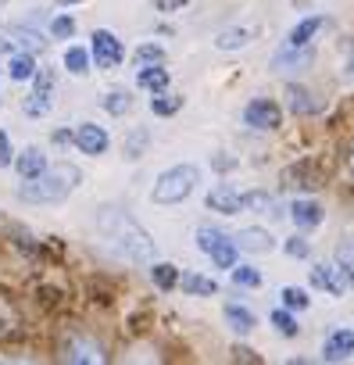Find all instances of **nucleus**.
I'll use <instances>...</instances> for the list:
<instances>
[{"mask_svg":"<svg viewBox=\"0 0 354 365\" xmlns=\"http://www.w3.org/2000/svg\"><path fill=\"white\" fill-rule=\"evenodd\" d=\"M97 230H100L104 244L132 265H150L157 258V247H154L150 233L132 215H125L122 208H100L97 212Z\"/></svg>","mask_w":354,"mask_h":365,"instance_id":"obj_1","label":"nucleus"},{"mask_svg":"<svg viewBox=\"0 0 354 365\" xmlns=\"http://www.w3.org/2000/svg\"><path fill=\"white\" fill-rule=\"evenodd\" d=\"M79 182H83V172L68 161H58L54 168L47 165L36 179H22L19 197L29 201V205H58L79 187Z\"/></svg>","mask_w":354,"mask_h":365,"instance_id":"obj_2","label":"nucleus"},{"mask_svg":"<svg viewBox=\"0 0 354 365\" xmlns=\"http://www.w3.org/2000/svg\"><path fill=\"white\" fill-rule=\"evenodd\" d=\"M201 182V168L197 165H172L157 175L154 190H150V201L154 205H179L187 201Z\"/></svg>","mask_w":354,"mask_h":365,"instance_id":"obj_3","label":"nucleus"},{"mask_svg":"<svg viewBox=\"0 0 354 365\" xmlns=\"http://www.w3.org/2000/svg\"><path fill=\"white\" fill-rule=\"evenodd\" d=\"M197 247H201L219 269H233V265H236V244H233V237H226V233L215 230V226H201V230H197Z\"/></svg>","mask_w":354,"mask_h":365,"instance_id":"obj_4","label":"nucleus"},{"mask_svg":"<svg viewBox=\"0 0 354 365\" xmlns=\"http://www.w3.org/2000/svg\"><path fill=\"white\" fill-rule=\"evenodd\" d=\"M36 86H33V93L26 97V115L29 118H43L51 108H54V72H47V68H36Z\"/></svg>","mask_w":354,"mask_h":365,"instance_id":"obj_5","label":"nucleus"},{"mask_svg":"<svg viewBox=\"0 0 354 365\" xmlns=\"http://www.w3.org/2000/svg\"><path fill=\"white\" fill-rule=\"evenodd\" d=\"M104 358H108L104 347H100L97 340L83 336V333H68V336L61 340V361H86V365H97V361H104Z\"/></svg>","mask_w":354,"mask_h":365,"instance_id":"obj_6","label":"nucleus"},{"mask_svg":"<svg viewBox=\"0 0 354 365\" xmlns=\"http://www.w3.org/2000/svg\"><path fill=\"white\" fill-rule=\"evenodd\" d=\"M93 61H97V68H118L122 65V58H125V47H122V40L115 36V33H108V29H97L93 33Z\"/></svg>","mask_w":354,"mask_h":365,"instance_id":"obj_7","label":"nucleus"},{"mask_svg":"<svg viewBox=\"0 0 354 365\" xmlns=\"http://www.w3.org/2000/svg\"><path fill=\"white\" fill-rule=\"evenodd\" d=\"M311 287L315 290H326L329 297H343L350 279H347V269L343 265H315L311 269Z\"/></svg>","mask_w":354,"mask_h":365,"instance_id":"obj_8","label":"nucleus"},{"mask_svg":"<svg viewBox=\"0 0 354 365\" xmlns=\"http://www.w3.org/2000/svg\"><path fill=\"white\" fill-rule=\"evenodd\" d=\"M244 122H247L251 129H276V125L283 122V111H279V104L258 97V101H251V104L244 108Z\"/></svg>","mask_w":354,"mask_h":365,"instance_id":"obj_9","label":"nucleus"},{"mask_svg":"<svg viewBox=\"0 0 354 365\" xmlns=\"http://www.w3.org/2000/svg\"><path fill=\"white\" fill-rule=\"evenodd\" d=\"M72 140H76V147L83 150V154H90V158H97V154H104L108 150V133H104V125H97V122H83V125H76V133H72Z\"/></svg>","mask_w":354,"mask_h":365,"instance_id":"obj_10","label":"nucleus"},{"mask_svg":"<svg viewBox=\"0 0 354 365\" xmlns=\"http://www.w3.org/2000/svg\"><path fill=\"white\" fill-rule=\"evenodd\" d=\"M350 354H354V329L350 326H336L322 340V358L326 361H347Z\"/></svg>","mask_w":354,"mask_h":365,"instance_id":"obj_11","label":"nucleus"},{"mask_svg":"<svg viewBox=\"0 0 354 365\" xmlns=\"http://www.w3.org/2000/svg\"><path fill=\"white\" fill-rule=\"evenodd\" d=\"M233 244H236V251H251V255H269V251H276V237H272L269 230H258V226L240 230V233L233 237Z\"/></svg>","mask_w":354,"mask_h":365,"instance_id":"obj_12","label":"nucleus"},{"mask_svg":"<svg viewBox=\"0 0 354 365\" xmlns=\"http://www.w3.org/2000/svg\"><path fill=\"white\" fill-rule=\"evenodd\" d=\"M208 208L219 215H240V190H233L229 182H219L208 194Z\"/></svg>","mask_w":354,"mask_h":365,"instance_id":"obj_13","label":"nucleus"},{"mask_svg":"<svg viewBox=\"0 0 354 365\" xmlns=\"http://www.w3.org/2000/svg\"><path fill=\"white\" fill-rule=\"evenodd\" d=\"M322 26H326L322 15H308V19H301V22L286 33V47H311V40L322 33Z\"/></svg>","mask_w":354,"mask_h":365,"instance_id":"obj_14","label":"nucleus"},{"mask_svg":"<svg viewBox=\"0 0 354 365\" xmlns=\"http://www.w3.org/2000/svg\"><path fill=\"white\" fill-rule=\"evenodd\" d=\"M311 61H315V51L311 47H286V51L276 54L272 65L279 72H304V68H311Z\"/></svg>","mask_w":354,"mask_h":365,"instance_id":"obj_15","label":"nucleus"},{"mask_svg":"<svg viewBox=\"0 0 354 365\" xmlns=\"http://www.w3.org/2000/svg\"><path fill=\"white\" fill-rule=\"evenodd\" d=\"M43 168H47V154H43L40 147H26V150L15 158V172H19L22 179H36Z\"/></svg>","mask_w":354,"mask_h":365,"instance_id":"obj_16","label":"nucleus"},{"mask_svg":"<svg viewBox=\"0 0 354 365\" xmlns=\"http://www.w3.org/2000/svg\"><path fill=\"white\" fill-rule=\"evenodd\" d=\"M222 315H226L229 329H233V333H240V336H247V333L258 326L254 312H251V308H244V304H236V301H229V304L222 308Z\"/></svg>","mask_w":354,"mask_h":365,"instance_id":"obj_17","label":"nucleus"},{"mask_svg":"<svg viewBox=\"0 0 354 365\" xmlns=\"http://www.w3.org/2000/svg\"><path fill=\"white\" fill-rule=\"evenodd\" d=\"M4 36L8 40H15L22 51H29V54H40V51H47V40L36 33V29H29V26H8L4 29Z\"/></svg>","mask_w":354,"mask_h":365,"instance_id":"obj_18","label":"nucleus"},{"mask_svg":"<svg viewBox=\"0 0 354 365\" xmlns=\"http://www.w3.org/2000/svg\"><path fill=\"white\" fill-rule=\"evenodd\" d=\"M136 86H140V90H150V93L168 90V68H165V65H140Z\"/></svg>","mask_w":354,"mask_h":365,"instance_id":"obj_19","label":"nucleus"},{"mask_svg":"<svg viewBox=\"0 0 354 365\" xmlns=\"http://www.w3.org/2000/svg\"><path fill=\"white\" fill-rule=\"evenodd\" d=\"M290 219H293V226L311 230V226L322 222V208H318V201H293L290 205Z\"/></svg>","mask_w":354,"mask_h":365,"instance_id":"obj_20","label":"nucleus"},{"mask_svg":"<svg viewBox=\"0 0 354 365\" xmlns=\"http://www.w3.org/2000/svg\"><path fill=\"white\" fill-rule=\"evenodd\" d=\"M179 287H183L187 294H194V297H212V294H219V283H215L212 276H201V272H183V276H179Z\"/></svg>","mask_w":354,"mask_h":365,"instance_id":"obj_21","label":"nucleus"},{"mask_svg":"<svg viewBox=\"0 0 354 365\" xmlns=\"http://www.w3.org/2000/svg\"><path fill=\"white\" fill-rule=\"evenodd\" d=\"M150 279L157 290H172V287H179V269L172 262H150Z\"/></svg>","mask_w":354,"mask_h":365,"instance_id":"obj_22","label":"nucleus"},{"mask_svg":"<svg viewBox=\"0 0 354 365\" xmlns=\"http://www.w3.org/2000/svg\"><path fill=\"white\" fill-rule=\"evenodd\" d=\"M251 43V29L247 26H233V29H222L219 36H215V47L219 51H240V47H247Z\"/></svg>","mask_w":354,"mask_h":365,"instance_id":"obj_23","label":"nucleus"},{"mask_svg":"<svg viewBox=\"0 0 354 365\" xmlns=\"http://www.w3.org/2000/svg\"><path fill=\"white\" fill-rule=\"evenodd\" d=\"M8 72H11V79H15V83H26V79H33V76H36V61H33V54H29V51H22V54H11V61H8Z\"/></svg>","mask_w":354,"mask_h":365,"instance_id":"obj_24","label":"nucleus"},{"mask_svg":"<svg viewBox=\"0 0 354 365\" xmlns=\"http://www.w3.org/2000/svg\"><path fill=\"white\" fill-rule=\"evenodd\" d=\"M286 104H290V111L293 115H311V111H318V104L311 101V90H304V86H286Z\"/></svg>","mask_w":354,"mask_h":365,"instance_id":"obj_25","label":"nucleus"},{"mask_svg":"<svg viewBox=\"0 0 354 365\" xmlns=\"http://www.w3.org/2000/svg\"><path fill=\"white\" fill-rule=\"evenodd\" d=\"M179 108H183V97H175V93H168V90H157V93L150 97V111H154V115H161V118L175 115Z\"/></svg>","mask_w":354,"mask_h":365,"instance_id":"obj_26","label":"nucleus"},{"mask_svg":"<svg viewBox=\"0 0 354 365\" xmlns=\"http://www.w3.org/2000/svg\"><path fill=\"white\" fill-rule=\"evenodd\" d=\"M11 333H19V312L4 294H0V340H8Z\"/></svg>","mask_w":354,"mask_h":365,"instance_id":"obj_27","label":"nucleus"},{"mask_svg":"<svg viewBox=\"0 0 354 365\" xmlns=\"http://www.w3.org/2000/svg\"><path fill=\"white\" fill-rule=\"evenodd\" d=\"M104 111H108V115H125V111H132V93H129V90H111V93H104Z\"/></svg>","mask_w":354,"mask_h":365,"instance_id":"obj_28","label":"nucleus"},{"mask_svg":"<svg viewBox=\"0 0 354 365\" xmlns=\"http://www.w3.org/2000/svg\"><path fill=\"white\" fill-rule=\"evenodd\" d=\"M65 68H68L72 76H86V72H90V51L68 47V51H65Z\"/></svg>","mask_w":354,"mask_h":365,"instance_id":"obj_29","label":"nucleus"},{"mask_svg":"<svg viewBox=\"0 0 354 365\" xmlns=\"http://www.w3.org/2000/svg\"><path fill=\"white\" fill-rule=\"evenodd\" d=\"M269 208H272V194H265V190L240 194V212H269Z\"/></svg>","mask_w":354,"mask_h":365,"instance_id":"obj_30","label":"nucleus"},{"mask_svg":"<svg viewBox=\"0 0 354 365\" xmlns=\"http://www.w3.org/2000/svg\"><path fill=\"white\" fill-rule=\"evenodd\" d=\"M229 276H233V283H236V287H247V290L261 287V272H258L254 265H233V269H229Z\"/></svg>","mask_w":354,"mask_h":365,"instance_id":"obj_31","label":"nucleus"},{"mask_svg":"<svg viewBox=\"0 0 354 365\" xmlns=\"http://www.w3.org/2000/svg\"><path fill=\"white\" fill-rule=\"evenodd\" d=\"M147 143H150V133H147V129H132V133L125 136V158L136 161V158L147 150Z\"/></svg>","mask_w":354,"mask_h":365,"instance_id":"obj_32","label":"nucleus"},{"mask_svg":"<svg viewBox=\"0 0 354 365\" xmlns=\"http://www.w3.org/2000/svg\"><path fill=\"white\" fill-rule=\"evenodd\" d=\"M136 68L140 65H165V47H157V43H143V47H136Z\"/></svg>","mask_w":354,"mask_h":365,"instance_id":"obj_33","label":"nucleus"},{"mask_svg":"<svg viewBox=\"0 0 354 365\" xmlns=\"http://www.w3.org/2000/svg\"><path fill=\"white\" fill-rule=\"evenodd\" d=\"M283 308H293V312H304L308 304H311V297L301 290V287H283Z\"/></svg>","mask_w":354,"mask_h":365,"instance_id":"obj_34","label":"nucleus"},{"mask_svg":"<svg viewBox=\"0 0 354 365\" xmlns=\"http://www.w3.org/2000/svg\"><path fill=\"white\" fill-rule=\"evenodd\" d=\"M51 36H54V40H72V36H76V19H72V15H58V19L51 22Z\"/></svg>","mask_w":354,"mask_h":365,"instance_id":"obj_35","label":"nucleus"},{"mask_svg":"<svg viewBox=\"0 0 354 365\" xmlns=\"http://www.w3.org/2000/svg\"><path fill=\"white\" fill-rule=\"evenodd\" d=\"M272 326H276L283 336H297V319H293L286 308H276V312H272Z\"/></svg>","mask_w":354,"mask_h":365,"instance_id":"obj_36","label":"nucleus"},{"mask_svg":"<svg viewBox=\"0 0 354 365\" xmlns=\"http://www.w3.org/2000/svg\"><path fill=\"white\" fill-rule=\"evenodd\" d=\"M283 251H286L290 258H308V255H311V244H308L304 237H290V240L283 244Z\"/></svg>","mask_w":354,"mask_h":365,"instance_id":"obj_37","label":"nucleus"},{"mask_svg":"<svg viewBox=\"0 0 354 365\" xmlns=\"http://www.w3.org/2000/svg\"><path fill=\"white\" fill-rule=\"evenodd\" d=\"M336 265H354V237H343L340 244H336Z\"/></svg>","mask_w":354,"mask_h":365,"instance_id":"obj_38","label":"nucleus"},{"mask_svg":"<svg viewBox=\"0 0 354 365\" xmlns=\"http://www.w3.org/2000/svg\"><path fill=\"white\" fill-rule=\"evenodd\" d=\"M15 158H11V140H8V133L4 129H0V168H4V165H11Z\"/></svg>","mask_w":354,"mask_h":365,"instance_id":"obj_39","label":"nucleus"},{"mask_svg":"<svg viewBox=\"0 0 354 365\" xmlns=\"http://www.w3.org/2000/svg\"><path fill=\"white\" fill-rule=\"evenodd\" d=\"M154 8H157V11H183L187 0H154Z\"/></svg>","mask_w":354,"mask_h":365,"instance_id":"obj_40","label":"nucleus"},{"mask_svg":"<svg viewBox=\"0 0 354 365\" xmlns=\"http://www.w3.org/2000/svg\"><path fill=\"white\" fill-rule=\"evenodd\" d=\"M343 79H347V83H354V54L347 58V72H343Z\"/></svg>","mask_w":354,"mask_h":365,"instance_id":"obj_41","label":"nucleus"},{"mask_svg":"<svg viewBox=\"0 0 354 365\" xmlns=\"http://www.w3.org/2000/svg\"><path fill=\"white\" fill-rule=\"evenodd\" d=\"M68 140H72V133H65V129H61V133H54V143H68Z\"/></svg>","mask_w":354,"mask_h":365,"instance_id":"obj_42","label":"nucleus"},{"mask_svg":"<svg viewBox=\"0 0 354 365\" xmlns=\"http://www.w3.org/2000/svg\"><path fill=\"white\" fill-rule=\"evenodd\" d=\"M347 168H350V172H354V143H350V147H347Z\"/></svg>","mask_w":354,"mask_h":365,"instance_id":"obj_43","label":"nucleus"},{"mask_svg":"<svg viewBox=\"0 0 354 365\" xmlns=\"http://www.w3.org/2000/svg\"><path fill=\"white\" fill-rule=\"evenodd\" d=\"M58 4H83V0H58Z\"/></svg>","mask_w":354,"mask_h":365,"instance_id":"obj_44","label":"nucleus"},{"mask_svg":"<svg viewBox=\"0 0 354 365\" xmlns=\"http://www.w3.org/2000/svg\"><path fill=\"white\" fill-rule=\"evenodd\" d=\"M0 4H4V0H0Z\"/></svg>","mask_w":354,"mask_h":365,"instance_id":"obj_45","label":"nucleus"}]
</instances>
